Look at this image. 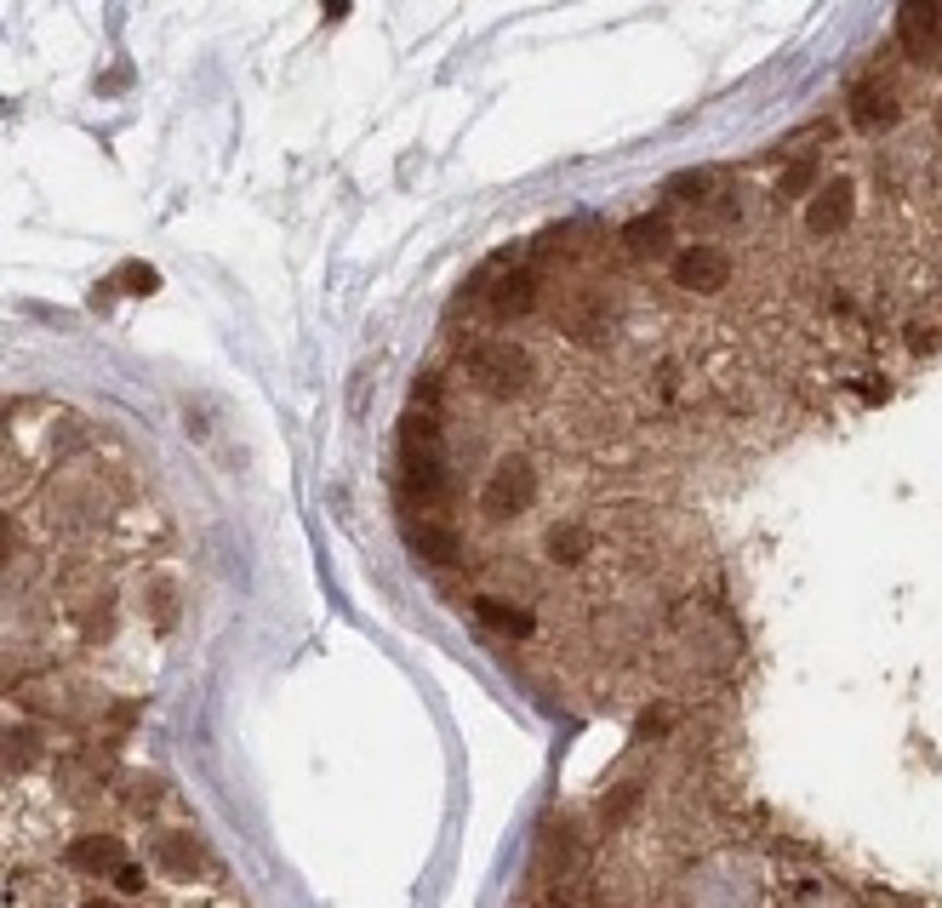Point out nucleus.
I'll list each match as a JSON object with an SVG mask.
<instances>
[{
    "instance_id": "0eeeda50",
    "label": "nucleus",
    "mask_w": 942,
    "mask_h": 908,
    "mask_svg": "<svg viewBox=\"0 0 942 908\" xmlns=\"http://www.w3.org/2000/svg\"><path fill=\"white\" fill-rule=\"evenodd\" d=\"M480 292H486L492 309L508 315V320L538 309V274H531V269H520V274H486V269H480Z\"/></svg>"
},
{
    "instance_id": "f257e3e1",
    "label": "nucleus",
    "mask_w": 942,
    "mask_h": 908,
    "mask_svg": "<svg viewBox=\"0 0 942 908\" xmlns=\"http://www.w3.org/2000/svg\"><path fill=\"white\" fill-rule=\"evenodd\" d=\"M446 486H451V474H446L440 423H435V412L412 406L400 423V492L412 503H440Z\"/></svg>"
},
{
    "instance_id": "9b49d317",
    "label": "nucleus",
    "mask_w": 942,
    "mask_h": 908,
    "mask_svg": "<svg viewBox=\"0 0 942 908\" xmlns=\"http://www.w3.org/2000/svg\"><path fill=\"white\" fill-rule=\"evenodd\" d=\"M669 240H674L669 217H634L623 229V246L634 251V258H657V251H669Z\"/></svg>"
},
{
    "instance_id": "f03ea898",
    "label": "nucleus",
    "mask_w": 942,
    "mask_h": 908,
    "mask_svg": "<svg viewBox=\"0 0 942 908\" xmlns=\"http://www.w3.org/2000/svg\"><path fill=\"white\" fill-rule=\"evenodd\" d=\"M469 377H474V389L480 394H492V400H520L526 384H531V355L520 343H474L469 349Z\"/></svg>"
},
{
    "instance_id": "9d476101",
    "label": "nucleus",
    "mask_w": 942,
    "mask_h": 908,
    "mask_svg": "<svg viewBox=\"0 0 942 908\" xmlns=\"http://www.w3.org/2000/svg\"><path fill=\"white\" fill-rule=\"evenodd\" d=\"M566 338H577V343H605L611 338V309L600 297H577V303H566Z\"/></svg>"
},
{
    "instance_id": "ddd939ff",
    "label": "nucleus",
    "mask_w": 942,
    "mask_h": 908,
    "mask_svg": "<svg viewBox=\"0 0 942 908\" xmlns=\"http://www.w3.org/2000/svg\"><path fill=\"white\" fill-rule=\"evenodd\" d=\"M480 623L497 628V635H508V640L531 635V612H515V605H497V600H480Z\"/></svg>"
},
{
    "instance_id": "7ed1b4c3",
    "label": "nucleus",
    "mask_w": 942,
    "mask_h": 908,
    "mask_svg": "<svg viewBox=\"0 0 942 908\" xmlns=\"http://www.w3.org/2000/svg\"><path fill=\"white\" fill-rule=\"evenodd\" d=\"M531 492H538V474H531L526 458H503L492 474H486V492H480V509H486L492 520H515Z\"/></svg>"
},
{
    "instance_id": "4468645a",
    "label": "nucleus",
    "mask_w": 942,
    "mask_h": 908,
    "mask_svg": "<svg viewBox=\"0 0 942 908\" xmlns=\"http://www.w3.org/2000/svg\"><path fill=\"white\" fill-rule=\"evenodd\" d=\"M412 549L423 554L428 566H451L457 561V538L451 532H435V526H412Z\"/></svg>"
},
{
    "instance_id": "6e6552de",
    "label": "nucleus",
    "mask_w": 942,
    "mask_h": 908,
    "mask_svg": "<svg viewBox=\"0 0 942 908\" xmlns=\"http://www.w3.org/2000/svg\"><path fill=\"white\" fill-rule=\"evenodd\" d=\"M851 120L862 126V132H885V126H897L903 120V104H897V92L891 86H851Z\"/></svg>"
},
{
    "instance_id": "2eb2a0df",
    "label": "nucleus",
    "mask_w": 942,
    "mask_h": 908,
    "mask_svg": "<svg viewBox=\"0 0 942 908\" xmlns=\"http://www.w3.org/2000/svg\"><path fill=\"white\" fill-rule=\"evenodd\" d=\"M115 286H126V292H155L161 281H155V269H149V263H126V269H115Z\"/></svg>"
},
{
    "instance_id": "a211bd4d",
    "label": "nucleus",
    "mask_w": 942,
    "mask_h": 908,
    "mask_svg": "<svg viewBox=\"0 0 942 908\" xmlns=\"http://www.w3.org/2000/svg\"><path fill=\"white\" fill-rule=\"evenodd\" d=\"M805 184H811V166H788L782 172V194H800Z\"/></svg>"
},
{
    "instance_id": "423d86ee",
    "label": "nucleus",
    "mask_w": 942,
    "mask_h": 908,
    "mask_svg": "<svg viewBox=\"0 0 942 908\" xmlns=\"http://www.w3.org/2000/svg\"><path fill=\"white\" fill-rule=\"evenodd\" d=\"M851 212H857L851 178H834V184H823L817 194L805 200V229L811 235H839V229H851Z\"/></svg>"
},
{
    "instance_id": "dca6fc26",
    "label": "nucleus",
    "mask_w": 942,
    "mask_h": 908,
    "mask_svg": "<svg viewBox=\"0 0 942 908\" xmlns=\"http://www.w3.org/2000/svg\"><path fill=\"white\" fill-rule=\"evenodd\" d=\"M708 189H715V178H708V172H685V178L669 184V200H703Z\"/></svg>"
},
{
    "instance_id": "f8f14e48",
    "label": "nucleus",
    "mask_w": 942,
    "mask_h": 908,
    "mask_svg": "<svg viewBox=\"0 0 942 908\" xmlns=\"http://www.w3.org/2000/svg\"><path fill=\"white\" fill-rule=\"evenodd\" d=\"M543 549L554 554L560 566H577L582 554H589V532H582V526H572V520H560V526H549V538H543Z\"/></svg>"
},
{
    "instance_id": "1a4fd4ad",
    "label": "nucleus",
    "mask_w": 942,
    "mask_h": 908,
    "mask_svg": "<svg viewBox=\"0 0 942 908\" xmlns=\"http://www.w3.org/2000/svg\"><path fill=\"white\" fill-rule=\"evenodd\" d=\"M69 863L74 869H86V874H120L126 869V851L115 835H81L69 846Z\"/></svg>"
},
{
    "instance_id": "f3484780",
    "label": "nucleus",
    "mask_w": 942,
    "mask_h": 908,
    "mask_svg": "<svg viewBox=\"0 0 942 908\" xmlns=\"http://www.w3.org/2000/svg\"><path fill=\"white\" fill-rule=\"evenodd\" d=\"M663 726H674V709H646V715H640V731H646V738H657Z\"/></svg>"
},
{
    "instance_id": "39448f33",
    "label": "nucleus",
    "mask_w": 942,
    "mask_h": 908,
    "mask_svg": "<svg viewBox=\"0 0 942 908\" xmlns=\"http://www.w3.org/2000/svg\"><path fill=\"white\" fill-rule=\"evenodd\" d=\"M669 274H674L680 292H720L731 281V258L720 246H685V251H674Z\"/></svg>"
},
{
    "instance_id": "20e7f679",
    "label": "nucleus",
    "mask_w": 942,
    "mask_h": 908,
    "mask_svg": "<svg viewBox=\"0 0 942 908\" xmlns=\"http://www.w3.org/2000/svg\"><path fill=\"white\" fill-rule=\"evenodd\" d=\"M897 40L914 63H931L942 52V0H903L897 7Z\"/></svg>"
}]
</instances>
